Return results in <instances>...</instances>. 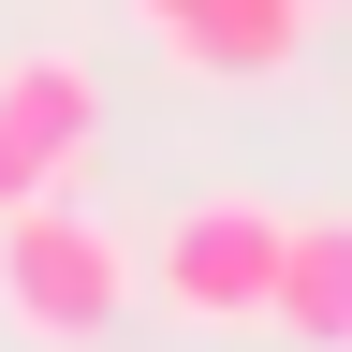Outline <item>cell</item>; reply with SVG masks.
<instances>
[{
	"mask_svg": "<svg viewBox=\"0 0 352 352\" xmlns=\"http://www.w3.org/2000/svg\"><path fill=\"white\" fill-rule=\"evenodd\" d=\"M118 308H132V250H118L74 191L0 206V323H15V338L88 352V338H118Z\"/></svg>",
	"mask_w": 352,
	"mask_h": 352,
	"instance_id": "cell-1",
	"label": "cell"
},
{
	"mask_svg": "<svg viewBox=\"0 0 352 352\" xmlns=\"http://www.w3.org/2000/svg\"><path fill=\"white\" fill-rule=\"evenodd\" d=\"M279 220L294 206H250V191H191L147 235V294L176 323H264V294H279Z\"/></svg>",
	"mask_w": 352,
	"mask_h": 352,
	"instance_id": "cell-2",
	"label": "cell"
},
{
	"mask_svg": "<svg viewBox=\"0 0 352 352\" xmlns=\"http://www.w3.org/2000/svg\"><path fill=\"white\" fill-rule=\"evenodd\" d=\"M88 147H103V74H88L74 44H15V59H0V206L74 191Z\"/></svg>",
	"mask_w": 352,
	"mask_h": 352,
	"instance_id": "cell-3",
	"label": "cell"
},
{
	"mask_svg": "<svg viewBox=\"0 0 352 352\" xmlns=\"http://www.w3.org/2000/svg\"><path fill=\"white\" fill-rule=\"evenodd\" d=\"M162 59L176 74H220V88H264L308 59V0H162Z\"/></svg>",
	"mask_w": 352,
	"mask_h": 352,
	"instance_id": "cell-4",
	"label": "cell"
},
{
	"mask_svg": "<svg viewBox=\"0 0 352 352\" xmlns=\"http://www.w3.org/2000/svg\"><path fill=\"white\" fill-rule=\"evenodd\" d=\"M264 323L294 352H352V206H294L279 220V294Z\"/></svg>",
	"mask_w": 352,
	"mask_h": 352,
	"instance_id": "cell-5",
	"label": "cell"
},
{
	"mask_svg": "<svg viewBox=\"0 0 352 352\" xmlns=\"http://www.w3.org/2000/svg\"><path fill=\"white\" fill-rule=\"evenodd\" d=\"M132 15H162V0H132Z\"/></svg>",
	"mask_w": 352,
	"mask_h": 352,
	"instance_id": "cell-6",
	"label": "cell"
},
{
	"mask_svg": "<svg viewBox=\"0 0 352 352\" xmlns=\"http://www.w3.org/2000/svg\"><path fill=\"white\" fill-rule=\"evenodd\" d=\"M308 15H323V0H308Z\"/></svg>",
	"mask_w": 352,
	"mask_h": 352,
	"instance_id": "cell-7",
	"label": "cell"
}]
</instances>
